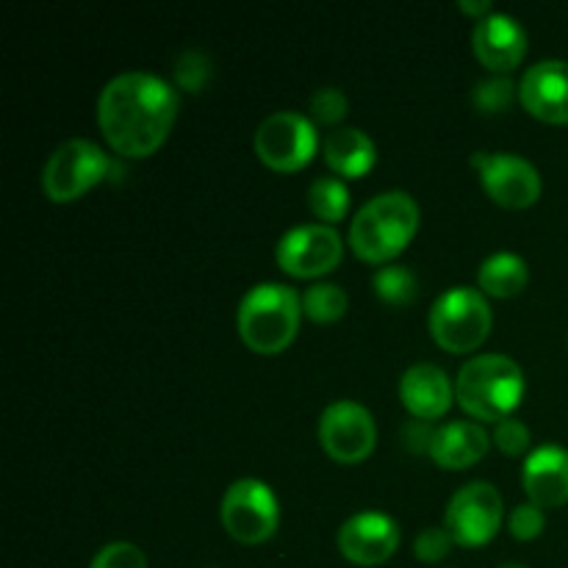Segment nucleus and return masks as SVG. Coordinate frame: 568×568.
Here are the masks:
<instances>
[{
  "label": "nucleus",
  "mask_w": 568,
  "mask_h": 568,
  "mask_svg": "<svg viewBox=\"0 0 568 568\" xmlns=\"http://www.w3.org/2000/svg\"><path fill=\"white\" fill-rule=\"evenodd\" d=\"M455 541L447 532V527H427L425 532H419L414 541V555L422 564H438V560L449 558Z\"/></svg>",
  "instance_id": "28"
},
{
  "label": "nucleus",
  "mask_w": 568,
  "mask_h": 568,
  "mask_svg": "<svg viewBox=\"0 0 568 568\" xmlns=\"http://www.w3.org/2000/svg\"><path fill=\"white\" fill-rule=\"evenodd\" d=\"M508 527H510V536H514L516 541H536V538L544 532V527H547L544 508H538V505L532 503L519 505V508H514V514H510Z\"/></svg>",
  "instance_id": "30"
},
{
  "label": "nucleus",
  "mask_w": 568,
  "mask_h": 568,
  "mask_svg": "<svg viewBox=\"0 0 568 568\" xmlns=\"http://www.w3.org/2000/svg\"><path fill=\"white\" fill-rule=\"evenodd\" d=\"M471 48H475L477 61L486 70L497 75H508L525 61L527 55V33L519 26V20L508 14H488L480 20L471 33Z\"/></svg>",
  "instance_id": "15"
},
{
  "label": "nucleus",
  "mask_w": 568,
  "mask_h": 568,
  "mask_svg": "<svg viewBox=\"0 0 568 568\" xmlns=\"http://www.w3.org/2000/svg\"><path fill=\"white\" fill-rule=\"evenodd\" d=\"M320 444L342 466H355L375 453L377 425L364 405L338 399L327 405L320 419Z\"/></svg>",
  "instance_id": "10"
},
{
  "label": "nucleus",
  "mask_w": 568,
  "mask_h": 568,
  "mask_svg": "<svg viewBox=\"0 0 568 568\" xmlns=\"http://www.w3.org/2000/svg\"><path fill=\"white\" fill-rule=\"evenodd\" d=\"M399 399L414 419L436 422L453 408L455 386L438 366L416 364L399 377Z\"/></svg>",
  "instance_id": "16"
},
{
  "label": "nucleus",
  "mask_w": 568,
  "mask_h": 568,
  "mask_svg": "<svg viewBox=\"0 0 568 568\" xmlns=\"http://www.w3.org/2000/svg\"><path fill=\"white\" fill-rule=\"evenodd\" d=\"M527 114L549 125H568V61L547 59L532 64L519 83Z\"/></svg>",
  "instance_id": "14"
},
{
  "label": "nucleus",
  "mask_w": 568,
  "mask_h": 568,
  "mask_svg": "<svg viewBox=\"0 0 568 568\" xmlns=\"http://www.w3.org/2000/svg\"><path fill=\"white\" fill-rule=\"evenodd\" d=\"M419 231V205L408 192H383L361 205L349 225V247L366 264H392Z\"/></svg>",
  "instance_id": "2"
},
{
  "label": "nucleus",
  "mask_w": 568,
  "mask_h": 568,
  "mask_svg": "<svg viewBox=\"0 0 568 568\" xmlns=\"http://www.w3.org/2000/svg\"><path fill=\"white\" fill-rule=\"evenodd\" d=\"M505 505L491 483H469L449 499L444 527L453 536L455 547H486L503 527Z\"/></svg>",
  "instance_id": "9"
},
{
  "label": "nucleus",
  "mask_w": 568,
  "mask_h": 568,
  "mask_svg": "<svg viewBox=\"0 0 568 568\" xmlns=\"http://www.w3.org/2000/svg\"><path fill=\"white\" fill-rule=\"evenodd\" d=\"M486 427L480 422H449L436 427V436L430 444L433 464L449 471H464L480 464L491 447Z\"/></svg>",
  "instance_id": "18"
},
{
  "label": "nucleus",
  "mask_w": 568,
  "mask_h": 568,
  "mask_svg": "<svg viewBox=\"0 0 568 568\" xmlns=\"http://www.w3.org/2000/svg\"><path fill=\"white\" fill-rule=\"evenodd\" d=\"M255 155L275 172H300L314 161L320 136L311 116L297 111H275L255 131Z\"/></svg>",
  "instance_id": "7"
},
{
  "label": "nucleus",
  "mask_w": 568,
  "mask_h": 568,
  "mask_svg": "<svg viewBox=\"0 0 568 568\" xmlns=\"http://www.w3.org/2000/svg\"><path fill=\"white\" fill-rule=\"evenodd\" d=\"M211 78V61L197 50H189L175 64V83L186 92H203Z\"/></svg>",
  "instance_id": "26"
},
{
  "label": "nucleus",
  "mask_w": 568,
  "mask_h": 568,
  "mask_svg": "<svg viewBox=\"0 0 568 568\" xmlns=\"http://www.w3.org/2000/svg\"><path fill=\"white\" fill-rule=\"evenodd\" d=\"M477 283H480V292L486 294V297L510 300L516 297V294L525 292L527 283H530V270H527L521 255L497 253L491 255V258L483 261Z\"/></svg>",
  "instance_id": "20"
},
{
  "label": "nucleus",
  "mask_w": 568,
  "mask_h": 568,
  "mask_svg": "<svg viewBox=\"0 0 568 568\" xmlns=\"http://www.w3.org/2000/svg\"><path fill=\"white\" fill-rule=\"evenodd\" d=\"M516 92H519V87L508 75H494L477 83L475 92H471V103L480 114H503L514 103Z\"/></svg>",
  "instance_id": "24"
},
{
  "label": "nucleus",
  "mask_w": 568,
  "mask_h": 568,
  "mask_svg": "<svg viewBox=\"0 0 568 568\" xmlns=\"http://www.w3.org/2000/svg\"><path fill=\"white\" fill-rule=\"evenodd\" d=\"M322 159L338 178H364L375 170L377 148L361 128H336L322 142Z\"/></svg>",
  "instance_id": "19"
},
{
  "label": "nucleus",
  "mask_w": 568,
  "mask_h": 568,
  "mask_svg": "<svg viewBox=\"0 0 568 568\" xmlns=\"http://www.w3.org/2000/svg\"><path fill=\"white\" fill-rule=\"evenodd\" d=\"M525 397V375L508 355H475L466 361L455 381V399L475 422L510 419Z\"/></svg>",
  "instance_id": "3"
},
{
  "label": "nucleus",
  "mask_w": 568,
  "mask_h": 568,
  "mask_svg": "<svg viewBox=\"0 0 568 568\" xmlns=\"http://www.w3.org/2000/svg\"><path fill=\"white\" fill-rule=\"evenodd\" d=\"M494 327V314L488 297L480 288L455 286L433 303L430 333L433 342L453 355L475 353L483 347Z\"/></svg>",
  "instance_id": "5"
},
{
  "label": "nucleus",
  "mask_w": 568,
  "mask_h": 568,
  "mask_svg": "<svg viewBox=\"0 0 568 568\" xmlns=\"http://www.w3.org/2000/svg\"><path fill=\"white\" fill-rule=\"evenodd\" d=\"M347 292L336 283H316L303 294V316L316 325H333L347 314Z\"/></svg>",
  "instance_id": "22"
},
{
  "label": "nucleus",
  "mask_w": 568,
  "mask_h": 568,
  "mask_svg": "<svg viewBox=\"0 0 568 568\" xmlns=\"http://www.w3.org/2000/svg\"><path fill=\"white\" fill-rule=\"evenodd\" d=\"M433 436H436V427H430V422H422V419L408 422V425H405V430H403V442H405V447L410 449V453H427V455H430Z\"/></svg>",
  "instance_id": "31"
},
{
  "label": "nucleus",
  "mask_w": 568,
  "mask_h": 568,
  "mask_svg": "<svg viewBox=\"0 0 568 568\" xmlns=\"http://www.w3.org/2000/svg\"><path fill=\"white\" fill-rule=\"evenodd\" d=\"M303 297L283 283H258L239 303L236 327L244 347L258 355H277L297 338Z\"/></svg>",
  "instance_id": "4"
},
{
  "label": "nucleus",
  "mask_w": 568,
  "mask_h": 568,
  "mask_svg": "<svg viewBox=\"0 0 568 568\" xmlns=\"http://www.w3.org/2000/svg\"><path fill=\"white\" fill-rule=\"evenodd\" d=\"M372 288H375V294L386 305L405 308V305H410L416 300L419 283H416L414 272H410L408 266L386 264L375 272V277H372Z\"/></svg>",
  "instance_id": "23"
},
{
  "label": "nucleus",
  "mask_w": 568,
  "mask_h": 568,
  "mask_svg": "<svg viewBox=\"0 0 568 568\" xmlns=\"http://www.w3.org/2000/svg\"><path fill=\"white\" fill-rule=\"evenodd\" d=\"M277 266L297 281H311L336 270L344 258V244L336 227L300 225L283 233L275 247Z\"/></svg>",
  "instance_id": "12"
},
{
  "label": "nucleus",
  "mask_w": 568,
  "mask_h": 568,
  "mask_svg": "<svg viewBox=\"0 0 568 568\" xmlns=\"http://www.w3.org/2000/svg\"><path fill=\"white\" fill-rule=\"evenodd\" d=\"M181 98L175 87L150 72L111 78L98 100V125L122 159H148L170 136Z\"/></svg>",
  "instance_id": "1"
},
{
  "label": "nucleus",
  "mask_w": 568,
  "mask_h": 568,
  "mask_svg": "<svg viewBox=\"0 0 568 568\" xmlns=\"http://www.w3.org/2000/svg\"><path fill=\"white\" fill-rule=\"evenodd\" d=\"M525 491L538 508H560L568 503V453L558 444L532 449L525 460Z\"/></svg>",
  "instance_id": "17"
},
{
  "label": "nucleus",
  "mask_w": 568,
  "mask_h": 568,
  "mask_svg": "<svg viewBox=\"0 0 568 568\" xmlns=\"http://www.w3.org/2000/svg\"><path fill=\"white\" fill-rule=\"evenodd\" d=\"M89 568H148V558H144L142 549L133 547V544L116 541L100 549Z\"/></svg>",
  "instance_id": "29"
},
{
  "label": "nucleus",
  "mask_w": 568,
  "mask_h": 568,
  "mask_svg": "<svg viewBox=\"0 0 568 568\" xmlns=\"http://www.w3.org/2000/svg\"><path fill=\"white\" fill-rule=\"evenodd\" d=\"M399 538H403V532H399V525L392 516L366 510V514L353 516L342 525V530H338V552L349 564L372 568L394 558V552L399 549Z\"/></svg>",
  "instance_id": "13"
},
{
  "label": "nucleus",
  "mask_w": 568,
  "mask_h": 568,
  "mask_svg": "<svg viewBox=\"0 0 568 568\" xmlns=\"http://www.w3.org/2000/svg\"><path fill=\"white\" fill-rule=\"evenodd\" d=\"M458 9L464 11V14L477 17V22L486 20L488 14H494V11H491V3H488V0H480V3H469V0H460Z\"/></svg>",
  "instance_id": "32"
},
{
  "label": "nucleus",
  "mask_w": 568,
  "mask_h": 568,
  "mask_svg": "<svg viewBox=\"0 0 568 568\" xmlns=\"http://www.w3.org/2000/svg\"><path fill=\"white\" fill-rule=\"evenodd\" d=\"M220 519L227 536L244 547H255L275 536L281 508L266 483L244 477L225 491L220 505Z\"/></svg>",
  "instance_id": "8"
},
{
  "label": "nucleus",
  "mask_w": 568,
  "mask_h": 568,
  "mask_svg": "<svg viewBox=\"0 0 568 568\" xmlns=\"http://www.w3.org/2000/svg\"><path fill=\"white\" fill-rule=\"evenodd\" d=\"M471 166L480 186L497 205L510 211L530 209L541 197V175L527 159L514 153H475Z\"/></svg>",
  "instance_id": "11"
},
{
  "label": "nucleus",
  "mask_w": 568,
  "mask_h": 568,
  "mask_svg": "<svg viewBox=\"0 0 568 568\" xmlns=\"http://www.w3.org/2000/svg\"><path fill=\"white\" fill-rule=\"evenodd\" d=\"M491 442L499 453L516 458V455H525L530 449V430H527L525 422L510 416V419H503L494 425Z\"/></svg>",
  "instance_id": "27"
},
{
  "label": "nucleus",
  "mask_w": 568,
  "mask_h": 568,
  "mask_svg": "<svg viewBox=\"0 0 568 568\" xmlns=\"http://www.w3.org/2000/svg\"><path fill=\"white\" fill-rule=\"evenodd\" d=\"M308 209L322 225H336L349 214V189L338 178H316L308 189Z\"/></svg>",
  "instance_id": "21"
},
{
  "label": "nucleus",
  "mask_w": 568,
  "mask_h": 568,
  "mask_svg": "<svg viewBox=\"0 0 568 568\" xmlns=\"http://www.w3.org/2000/svg\"><path fill=\"white\" fill-rule=\"evenodd\" d=\"M349 114V103H347V94L336 87H322L316 89L314 98H311V120L316 125H325V128H336L347 120Z\"/></svg>",
  "instance_id": "25"
},
{
  "label": "nucleus",
  "mask_w": 568,
  "mask_h": 568,
  "mask_svg": "<svg viewBox=\"0 0 568 568\" xmlns=\"http://www.w3.org/2000/svg\"><path fill=\"white\" fill-rule=\"evenodd\" d=\"M111 170V159L103 148L89 139H67L50 153L42 170V192L50 203H75L78 197L98 186Z\"/></svg>",
  "instance_id": "6"
},
{
  "label": "nucleus",
  "mask_w": 568,
  "mask_h": 568,
  "mask_svg": "<svg viewBox=\"0 0 568 568\" xmlns=\"http://www.w3.org/2000/svg\"><path fill=\"white\" fill-rule=\"evenodd\" d=\"M499 568H527V566H519V564H505V566H499Z\"/></svg>",
  "instance_id": "33"
}]
</instances>
